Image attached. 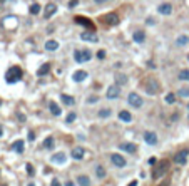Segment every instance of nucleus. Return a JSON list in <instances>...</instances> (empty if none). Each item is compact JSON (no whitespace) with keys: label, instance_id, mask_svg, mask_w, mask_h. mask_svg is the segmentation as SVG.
I'll list each match as a JSON object with an SVG mask.
<instances>
[{"label":"nucleus","instance_id":"38","mask_svg":"<svg viewBox=\"0 0 189 186\" xmlns=\"http://www.w3.org/2000/svg\"><path fill=\"white\" fill-rule=\"evenodd\" d=\"M97 101H99V97H97V96H90V97L87 99L89 104H92V102H97Z\"/></svg>","mask_w":189,"mask_h":186},{"label":"nucleus","instance_id":"20","mask_svg":"<svg viewBox=\"0 0 189 186\" xmlns=\"http://www.w3.org/2000/svg\"><path fill=\"white\" fill-rule=\"evenodd\" d=\"M97 116L101 119H109L110 116H112V109H110V107H102V109H99Z\"/></svg>","mask_w":189,"mask_h":186},{"label":"nucleus","instance_id":"45","mask_svg":"<svg viewBox=\"0 0 189 186\" xmlns=\"http://www.w3.org/2000/svg\"><path fill=\"white\" fill-rule=\"evenodd\" d=\"M65 186H76V185H74V181H67V183H65Z\"/></svg>","mask_w":189,"mask_h":186},{"label":"nucleus","instance_id":"35","mask_svg":"<svg viewBox=\"0 0 189 186\" xmlns=\"http://www.w3.org/2000/svg\"><path fill=\"white\" fill-rule=\"evenodd\" d=\"M166 102H168V104H174V102H176V96L172 92H169L168 96H166Z\"/></svg>","mask_w":189,"mask_h":186},{"label":"nucleus","instance_id":"8","mask_svg":"<svg viewBox=\"0 0 189 186\" xmlns=\"http://www.w3.org/2000/svg\"><path fill=\"white\" fill-rule=\"evenodd\" d=\"M80 39L85 40V42H97V40H99V37L96 35L94 30H84V32L80 34Z\"/></svg>","mask_w":189,"mask_h":186},{"label":"nucleus","instance_id":"25","mask_svg":"<svg viewBox=\"0 0 189 186\" xmlns=\"http://www.w3.org/2000/svg\"><path fill=\"white\" fill-rule=\"evenodd\" d=\"M176 44L177 47H184V45H188L189 44V35H179V37L176 39Z\"/></svg>","mask_w":189,"mask_h":186},{"label":"nucleus","instance_id":"33","mask_svg":"<svg viewBox=\"0 0 189 186\" xmlns=\"http://www.w3.org/2000/svg\"><path fill=\"white\" fill-rule=\"evenodd\" d=\"M166 169H168V163H162V166H161V168H159V169H157V171L154 173V178H159L161 174H162L164 171H166Z\"/></svg>","mask_w":189,"mask_h":186},{"label":"nucleus","instance_id":"37","mask_svg":"<svg viewBox=\"0 0 189 186\" xmlns=\"http://www.w3.org/2000/svg\"><path fill=\"white\" fill-rule=\"evenodd\" d=\"M77 4H79V0H70V2H69V9H76Z\"/></svg>","mask_w":189,"mask_h":186},{"label":"nucleus","instance_id":"13","mask_svg":"<svg viewBox=\"0 0 189 186\" xmlns=\"http://www.w3.org/2000/svg\"><path fill=\"white\" fill-rule=\"evenodd\" d=\"M157 12H159L161 15H171L172 13V5L169 4V2H162V4L157 7Z\"/></svg>","mask_w":189,"mask_h":186},{"label":"nucleus","instance_id":"28","mask_svg":"<svg viewBox=\"0 0 189 186\" xmlns=\"http://www.w3.org/2000/svg\"><path fill=\"white\" fill-rule=\"evenodd\" d=\"M96 176L99 178V179H104L105 178V169L102 164H96Z\"/></svg>","mask_w":189,"mask_h":186},{"label":"nucleus","instance_id":"44","mask_svg":"<svg viewBox=\"0 0 189 186\" xmlns=\"http://www.w3.org/2000/svg\"><path fill=\"white\" fill-rule=\"evenodd\" d=\"M127 186H137V181H130Z\"/></svg>","mask_w":189,"mask_h":186},{"label":"nucleus","instance_id":"48","mask_svg":"<svg viewBox=\"0 0 189 186\" xmlns=\"http://www.w3.org/2000/svg\"><path fill=\"white\" fill-rule=\"evenodd\" d=\"M0 106H2V101H0Z\"/></svg>","mask_w":189,"mask_h":186},{"label":"nucleus","instance_id":"19","mask_svg":"<svg viewBox=\"0 0 189 186\" xmlns=\"http://www.w3.org/2000/svg\"><path fill=\"white\" fill-rule=\"evenodd\" d=\"M119 119L124 121V123H130V121H132V114H130L129 111H126V109H121L119 111Z\"/></svg>","mask_w":189,"mask_h":186},{"label":"nucleus","instance_id":"12","mask_svg":"<svg viewBox=\"0 0 189 186\" xmlns=\"http://www.w3.org/2000/svg\"><path fill=\"white\" fill-rule=\"evenodd\" d=\"M119 149L121 151H126V153H130V154H134L137 151V146L134 143H119Z\"/></svg>","mask_w":189,"mask_h":186},{"label":"nucleus","instance_id":"9","mask_svg":"<svg viewBox=\"0 0 189 186\" xmlns=\"http://www.w3.org/2000/svg\"><path fill=\"white\" fill-rule=\"evenodd\" d=\"M50 161L54 163V164H64V163L67 161V154L62 153V151H59V153H55V154H52Z\"/></svg>","mask_w":189,"mask_h":186},{"label":"nucleus","instance_id":"14","mask_svg":"<svg viewBox=\"0 0 189 186\" xmlns=\"http://www.w3.org/2000/svg\"><path fill=\"white\" fill-rule=\"evenodd\" d=\"M119 20H121V19H119L117 13H107V15H104V22L107 25H117Z\"/></svg>","mask_w":189,"mask_h":186},{"label":"nucleus","instance_id":"3","mask_svg":"<svg viewBox=\"0 0 189 186\" xmlns=\"http://www.w3.org/2000/svg\"><path fill=\"white\" fill-rule=\"evenodd\" d=\"M127 104H129L130 107H134V109H141L144 104V99L139 96V94L136 92H130L129 94V97H127Z\"/></svg>","mask_w":189,"mask_h":186},{"label":"nucleus","instance_id":"40","mask_svg":"<svg viewBox=\"0 0 189 186\" xmlns=\"http://www.w3.org/2000/svg\"><path fill=\"white\" fill-rule=\"evenodd\" d=\"M50 186H62V185H60V181L57 179V178H54V179H52V183H50Z\"/></svg>","mask_w":189,"mask_h":186},{"label":"nucleus","instance_id":"11","mask_svg":"<svg viewBox=\"0 0 189 186\" xmlns=\"http://www.w3.org/2000/svg\"><path fill=\"white\" fill-rule=\"evenodd\" d=\"M132 40H134L136 44H144L146 42V32L141 29L134 30V34H132Z\"/></svg>","mask_w":189,"mask_h":186},{"label":"nucleus","instance_id":"43","mask_svg":"<svg viewBox=\"0 0 189 186\" xmlns=\"http://www.w3.org/2000/svg\"><path fill=\"white\" fill-rule=\"evenodd\" d=\"M104 2H107V0H94V4H104Z\"/></svg>","mask_w":189,"mask_h":186},{"label":"nucleus","instance_id":"29","mask_svg":"<svg viewBox=\"0 0 189 186\" xmlns=\"http://www.w3.org/2000/svg\"><path fill=\"white\" fill-rule=\"evenodd\" d=\"M116 84H127V76L126 74H116Z\"/></svg>","mask_w":189,"mask_h":186},{"label":"nucleus","instance_id":"49","mask_svg":"<svg viewBox=\"0 0 189 186\" xmlns=\"http://www.w3.org/2000/svg\"><path fill=\"white\" fill-rule=\"evenodd\" d=\"M188 109H189V104H188Z\"/></svg>","mask_w":189,"mask_h":186},{"label":"nucleus","instance_id":"46","mask_svg":"<svg viewBox=\"0 0 189 186\" xmlns=\"http://www.w3.org/2000/svg\"><path fill=\"white\" fill-rule=\"evenodd\" d=\"M2 134H4V129H2V126H0V138H2Z\"/></svg>","mask_w":189,"mask_h":186},{"label":"nucleus","instance_id":"4","mask_svg":"<svg viewBox=\"0 0 189 186\" xmlns=\"http://www.w3.org/2000/svg\"><path fill=\"white\" fill-rule=\"evenodd\" d=\"M105 97L107 99H119L121 97V87H119L117 84H112V86H109V87L105 89Z\"/></svg>","mask_w":189,"mask_h":186},{"label":"nucleus","instance_id":"41","mask_svg":"<svg viewBox=\"0 0 189 186\" xmlns=\"http://www.w3.org/2000/svg\"><path fill=\"white\" fill-rule=\"evenodd\" d=\"M35 139V136H34V132H29V141H34Z\"/></svg>","mask_w":189,"mask_h":186},{"label":"nucleus","instance_id":"51","mask_svg":"<svg viewBox=\"0 0 189 186\" xmlns=\"http://www.w3.org/2000/svg\"><path fill=\"white\" fill-rule=\"evenodd\" d=\"M0 2H2V0H0Z\"/></svg>","mask_w":189,"mask_h":186},{"label":"nucleus","instance_id":"42","mask_svg":"<svg viewBox=\"0 0 189 186\" xmlns=\"http://www.w3.org/2000/svg\"><path fill=\"white\" fill-rule=\"evenodd\" d=\"M149 164H151V166L156 164V158H151V159H149Z\"/></svg>","mask_w":189,"mask_h":186},{"label":"nucleus","instance_id":"27","mask_svg":"<svg viewBox=\"0 0 189 186\" xmlns=\"http://www.w3.org/2000/svg\"><path fill=\"white\" fill-rule=\"evenodd\" d=\"M49 71H50V64L45 62V64H42V65H40V69L37 71V76L39 77H40V76H47V74H49Z\"/></svg>","mask_w":189,"mask_h":186},{"label":"nucleus","instance_id":"17","mask_svg":"<svg viewBox=\"0 0 189 186\" xmlns=\"http://www.w3.org/2000/svg\"><path fill=\"white\" fill-rule=\"evenodd\" d=\"M72 79L76 80V82H82V80H85L87 79V71H76L74 72V76H72Z\"/></svg>","mask_w":189,"mask_h":186},{"label":"nucleus","instance_id":"18","mask_svg":"<svg viewBox=\"0 0 189 186\" xmlns=\"http://www.w3.org/2000/svg\"><path fill=\"white\" fill-rule=\"evenodd\" d=\"M60 101H62L64 106H67V107L76 104V99L72 97V96H69V94H62V96H60Z\"/></svg>","mask_w":189,"mask_h":186},{"label":"nucleus","instance_id":"21","mask_svg":"<svg viewBox=\"0 0 189 186\" xmlns=\"http://www.w3.org/2000/svg\"><path fill=\"white\" fill-rule=\"evenodd\" d=\"M54 144H55L54 136H47L45 139H44V143H42V148L44 149H54Z\"/></svg>","mask_w":189,"mask_h":186},{"label":"nucleus","instance_id":"5","mask_svg":"<svg viewBox=\"0 0 189 186\" xmlns=\"http://www.w3.org/2000/svg\"><path fill=\"white\" fill-rule=\"evenodd\" d=\"M188 156H189L188 149H181V151H177L176 154H174V163L179 164V166H184L186 163H188Z\"/></svg>","mask_w":189,"mask_h":186},{"label":"nucleus","instance_id":"34","mask_svg":"<svg viewBox=\"0 0 189 186\" xmlns=\"http://www.w3.org/2000/svg\"><path fill=\"white\" fill-rule=\"evenodd\" d=\"M76 118H77V116H76V112H69V114H67V118H65V124H72L74 121H76Z\"/></svg>","mask_w":189,"mask_h":186},{"label":"nucleus","instance_id":"39","mask_svg":"<svg viewBox=\"0 0 189 186\" xmlns=\"http://www.w3.org/2000/svg\"><path fill=\"white\" fill-rule=\"evenodd\" d=\"M97 59H105V52L104 51H99V52H97Z\"/></svg>","mask_w":189,"mask_h":186},{"label":"nucleus","instance_id":"2","mask_svg":"<svg viewBox=\"0 0 189 186\" xmlns=\"http://www.w3.org/2000/svg\"><path fill=\"white\" fill-rule=\"evenodd\" d=\"M22 79V69L20 67H10L9 71H7V74H5V80L9 82V84H15V82H19V80Z\"/></svg>","mask_w":189,"mask_h":186},{"label":"nucleus","instance_id":"7","mask_svg":"<svg viewBox=\"0 0 189 186\" xmlns=\"http://www.w3.org/2000/svg\"><path fill=\"white\" fill-rule=\"evenodd\" d=\"M110 163H112L116 168H126L127 166V161L124 156H121V154H117V153H114V154H110Z\"/></svg>","mask_w":189,"mask_h":186},{"label":"nucleus","instance_id":"23","mask_svg":"<svg viewBox=\"0 0 189 186\" xmlns=\"http://www.w3.org/2000/svg\"><path fill=\"white\" fill-rule=\"evenodd\" d=\"M59 49V42L57 40H47L45 42V51H49V52H54V51H57Z\"/></svg>","mask_w":189,"mask_h":186},{"label":"nucleus","instance_id":"1","mask_svg":"<svg viewBox=\"0 0 189 186\" xmlns=\"http://www.w3.org/2000/svg\"><path fill=\"white\" fill-rule=\"evenodd\" d=\"M74 59H76L77 64H84V62H89L92 59V52L89 49H76L74 51Z\"/></svg>","mask_w":189,"mask_h":186},{"label":"nucleus","instance_id":"36","mask_svg":"<svg viewBox=\"0 0 189 186\" xmlns=\"http://www.w3.org/2000/svg\"><path fill=\"white\" fill-rule=\"evenodd\" d=\"M25 169H27V173H29V174H30V176H32V174H34V166L30 164V163H27Z\"/></svg>","mask_w":189,"mask_h":186},{"label":"nucleus","instance_id":"22","mask_svg":"<svg viewBox=\"0 0 189 186\" xmlns=\"http://www.w3.org/2000/svg\"><path fill=\"white\" fill-rule=\"evenodd\" d=\"M24 146H25V144H24V141H22V139H17L15 143L12 144V151H15V153H19V154H22V153H24Z\"/></svg>","mask_w":189,"mask_h":186},{"label":"nucleus","instance_id":"26","mask_svg":"<svg viewBox=\"0 0 189 186\" xmlns=\"http://www.w3.org/2000/svg\"><path fill=\"white\" fill-rule=\"evenodd\" d=\"M77 185L79 186H90V178L85 176V174H80V176L77 178Z\"/></svg>","mask_w":189,"mask_h":186},{"label":"nucleus","instance_id":"47","mask_svg":"<svg viewBox=\"0 0 189 186\" xmlns=\"http://www.w3.org/2000/svg\"><path fill=\"white\" fill-rule=\"evenodd\" d=\"M27 186H35V185H34V183H29V185H27Z\"/></svg>","mask_w":189,"mask_h":186},{"label":"nucleus","instance_id":"31","mask_svg":"<svg viewBox=\"0 0 189 186\" xmlns=\"http://www.w3.org/2000/svg\"><path fill=\"white\" fill-rule=\"evenodd\" d=\"M177 96H179V97H186V99H188L189 97V87H186V86H184V87H181L179 92H177Z\"/></svg>","mask_w":189,"mask_h":186},{"label":"nucleus","instance_id":"32","mask_svg":"<svg viewBox=\"0 0 189 186\" xmlns=\"http://www.w3.org/2000/svg\"><path fill=\"white\" fill-rule=\"evenodd\" d=\"M29 10H30L32 15H37V13H40V5H39V4H32Z\"/></svg>","mask_w":189,"mask_h":186},{"label":"nucleus","instance_id":"30","mask_svg":"<svg viewBox=\"0 0 189 186\" xmlns=\"http://www.w3.org/2000/svg\"><path fill=\"white\" fill-rule=\"evenodd\" d=\"M177 77H179L181 80H189V69H181Z\"/></svg>","mask_w":189,"mask_h":186},{"label":"nucleus","instance_id":"24","mask_svg":"<svg viewBox=\"0 0 189 186\" xmlns=\"http://www.w3.org/2000/svg\"><path fill=\"white\" fill-rule=\"evenodd\" d=\"M49 111H50V114H54V116H60V114H62V111H60L59 104H55L54 101L49 102Z\"/></svg>","mask_w":189,"mask_h":186},{"label":"nucleus","instance_id":"50","mask_svg":"<svg viewBox=\"0 0 189 186\" xmlns=\"http://www.w3.org/2000/svg\"><path fill=\"white\" fill-rule=\"evenodd\" d=\"M188 59H189V55H188Z\"/></svg>","mask_w":189,"mask_h":186},{"label":"nucleus","instance_id":"16","mask_svg":"<svg viewBox=\"0 0 189 186\" xmlns=\"http://www.w3.org/2000/svg\"><path fill=\"white\" fill-rule=\"evenodd\" d=\"M84 154H85V149L84 148H74V149H72V153H70V156L74 158L76 161H80L82 158H84Z\"/></svg>","mask_w":189,"mask_h":186},{"label":"nucleus","instance_id":"10","mask_svg":"<svg viewBox=\"0 0 189 186\" xmlns=\"http://www.w3.org/2000/svg\"><path fill=\"white\" fill-rule=\"evenodd\" d=\"M144 141L149 146H154V144H157V134L154 131H146L144 132Z\"/></svg>","mask_w":189,"mask_h":186},{"label":"nucleus","instance_id":"15","mask_svg":"<svg viewBox=\"0 0 189 186\" xmlns=\"http://www.w3.org/2000/svg\"><path fill=\"white\" fill-rule=\"evenodd\" d=\"M55 12H57V4H47L45 5V12H44V17L50 19Z\"/></svg>","mask_w":189,"mask_h":186},{"label":"nucleus","instance_id":"6","mask_svg":"<svg viewBox=\"0 0 189 186\" xmlns=\"http://www.w3.org/2000/svg\"><path fill=\"white\" fill-rule=\"evenodd\" d=\"M159 82L157 80H149V82H146V86H144V91H146V94H149V96H154V94L159 92Z\"/></svg>","mask_w":189,"mask_h":186}]
</instances>
